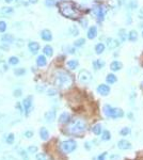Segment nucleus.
Segmentation results:
<instances>
[{
  "mask_svg": "<svg viewBox=\"0 0 143 160\" xmlns=\"http://www.w3.org/2000/svg\"><path fill=\"white\" fill-rule=\"evenodd\" d=\"M14 74H15V76H17V77H21L23 76V75H25L26 74V70L25 68H15L14 70Z\"/></svg>",
  "mask_w": 143,
  "mask_h": 160,
  "instance_id": "obj_35",
  "label": "nucleus"
},
{
  "mask_svg": "<svg viewBox=\"0 0 143 160\" xmlns=\"http://www.w3.org/2000/svg\"><path fill=\"white\" fill-rule=\"evenodd\" d=\"M142 38H143V30H142Z\"/></svg>",
  "mask_w": 143,
  "mask_h": 160,
  "instance_id": "obj_55",
  "label": "nucleus"
},
{
  "mask_svg": "<svg viewBox=\"0 0 143 160\" xmlns=\"http://www.w3.org/2000/svg\"><path fill=\"white\" fill-rule=\"evenodd\" d=\"M92 12L94 13L95 17H96L98 23H101L106 17L107 9H106V7L105 5H103V4H94L93 8H92Z\"/></svg>",
  "mask_w": 143,
  "mask_h": 160,
  "instance_id": "obj_5",
  "label": "nucleus"
},
{
  "mask_svg": "<svg viewBox=\"0 0 143 160\" xmlns=\"http://www.w3.org/2000/svg\"><path fill=\"white\" fill-rule=\"evenodd\" d=\"M128 41L133 43L138 41V32L136 30H130L128 32Z\"/></svg>",
  "mask_w": 143,
  "mask_h": 160,
  "instance_id": "obj_22",
  "label": "nucleus"
},
{
  "mask_svg": "<svg viewBox=\"0 0 143 160\" xmlns=\"http://www.w3.org/2000/svg\"><path fill=\"white\" fill-rule=\"evenodd\" d=\"M110 91L111 90H110V87H109L108 84L101 83L97 87V93L101 94V96H107V95H109Z\"/></svg>",
  "mask_w": 143,
  "mask_h": 160,
  "instance_id": "obj_9",
  "label": "nucleus"
},
{
  "mask_svg": "<svg viewBox=\"0 0 143 160\" xmlns=\"http://www.w3.org/2000/svg\"><path fill=\"white\" fill-rule=\"evenodd\" d=\"M60 13L70 19H78L81 16L80 10L72 1H62L59 5Z\"/></svg>",
  "mask_w": 143,
  "mask_h": 160,
  "instance_id": "obj_2",
  "label": "nucleus"
},
{
  "mask_svg": "<svg viewBox=\"0 0 143 160\" xmlns=\"http://www.w3.org/2000/svg\"><path fill=\"white\" fill-rule=\"evenodd\" d=\"M118 81V78H116V76H115L114 74H108L107 75V77H106V82L108 84H113L115 83Z\"/></svg>",
  "mask_w": 143,
  "mask_h": 160,
  "instance_id": "obj_24",
  "label": "nucleus"
},
{
  "mask_svg": "<svg viewBox=\"0 0 143 160\" xmlns=\"http://www.w3.org/2000/svg\"><path fill=\"white\" fill-rule=\"evenodd\" d=\"M70 121V113H67V112H64V113H62V114L60 115L59 122L61 123V124H66V123H68Z\"/></svg>",
  "mask_w": 143,
  "mask_h": 160,
  "instance_id": "obj_20",
  "label": "nucleus"
},
{
  "mask_svg": "<svg viewBox=\"0 0 143 160\" xmlns=\"http://www.w3.org/2000/svg\"><path fill=\"white\" fill-rule=\"evenodd\" d=\"M45 5L48 8H51L53 5H56V0H45Z\"/></svg>",
  "mask_w": 143,
  "mask_h": 160,
  "instance_id": "obj_39",
  "label": "nucleus"
},
{
  "mask_svg": "<svg viewBox=\"0 0 143 160\" xmlns=\"http://www.w3.org/2000/svg\"><path fill=\"white\" fill-rule=\"evenodd\" d=\"M138 17H139V19H142L143 21V8H141V9L138 11Z\"/></svg>",
  "mask_w": 143,
  "mask_h": 160,
  "instance_id": "obj_46",
  "label": "nucleus"
},
{
  "mask_svg": "<svg viewBox=\"0 0 143 160\" xmlns=\"http://www.w3.org/2000/svg\"><path fill=\"white\" fill-rule=\"evenodd\" d=\"M47 64V60H46L45 56H38L36 58V65L40 66V67H43Z\"/></svg>",
  "mask_w": 143,
  "mask_h": 160,
  "instance_id": "obj_23",
  "label": "nucleus"
},
{
  "mask_svg": "<svg viewBox=\"0 0 143 160\" xmlns=\"http://www.w3.org/2000/svg\"><path fill=\"white\" fill-rule=\"evenodd\" d=\"M125 1H126V0H118V3H119L120 7H122V5H124V4H125Z\"/></svg>",
  "mask_w": 143,
  "mask_h": 160,
  "instance_id": "obj_50",
  "label": "nucleus"
},
{
  "mask_svg": "<svg viewBox=\"0 0 143 160\" xmlns=\"http://www.w3.org/2000/svg\"><path fill=\"white\" fill-rule=\"evenodd\" d=\"M5 30H7V23L3 21H0V32L3 33Z\"/></svg>",
  "mask_w": 143,
  "mask_h": 160,
  "instance_id": "obj_40",
  "label": "nucleus"
},
{
  "mask_svg": "<svg viewBox=\"0 0 143 160\" xmlns=\"http://www.w3.org/2000/svg\"><path fill=\"white\" fill-rule=\"evenodd\" d=\"M32 136H33V131H32V130H27V131L25 132V137L28 138V139L32 138Z\"/></svg>",
  "mask_w": 143,
  "mask_h": 160,
  "instance_id": "obj_43",
  "label": "nucleus"
},
{
  "mask_svg": "<svg viewBox=\"0 0 143 160\" xmlns=\"http://www.w3.org/2000/svg\"><path fill=\"white\" fill-rule=\"evenodd\" d=\"M28 2H29V3L35 4V3H38V0H28Z\"/></svg>",
  "mask_w": 143,
  "mask_h": 160,
  "instance_id": "obj_52",
  "label": "nucleus"
},
{
  "mask_svg": "<svg viewBox=\"0 0 143 160\" xmlns=\"http://www.w3.org/2000/svg\"><path fill=\"white\" fill-rule=\"evenodd\" d=\"M0 41H1V43H3V44H12V43H14L15 38H14V36L12 34H10V33H5V34L1 35Z\"/></svg>",
  "mask_w": 143,
  "mask_h": 160,
  "instance_id": "obj_11",
  "label": "nucleus"
},
{
  "mask_svg": "<svg viewBox=\"0 0 143 160\" xmlns=\"http://www.w3.org/2000/svg\"><path fill=\"white\" fill-rule=\"evenodd\" d=\"M78 79L81 83L88 84L89 82L92 81V74L87 70H81L78 74Z\"/></svg>",
  "mask_w": 143,
  "mask_h": 160,
  "instance_id": "obj_7",
  "label": "nucleus"
},
{
  "mask_svg": "<svg viewBox=\"0 0 143 160\" xmlns=\"http://www.w3.org/2000/svg\"><path fill=\"white\" fill-rule=\"evenodd\" d=\"M43 53H44V56H46V57H51L53 55V47L49 45L44 46V48H43Z\"/></svg>",
  "mask_w": 143,
  "mask_h": 160,
  "instance_id": "obj_25",
  "label": "nucleus"
},
{
  "mask_svg": "<svg viewBox=\"0 0 143 160\" xmlns=\"http://www.w3.org/2000/svg\"><path fill=\"white\" fill-rule=\"evenodd\" d=\"M128 9L129 11H135L136 9H138V0H129Z\"/></svg>",
  "mask_w": 143,
  "mask_h": 160,
  "instance_id": "obj_30",
  "label": "nucleus"
},
{
  "mask_svg": "<svg viewBox=\"0 0 143 160\" xmlns=\"http://www.w3.org/2000/svg\"><path fill=\"white\" fill-rule=\"evenodd\" d=\"M29 50L31 51V53H33V55H35V53H38V50H40V44L36 42H30L29 43Z\"/></svg>",
  "mask_w": 143,
  "mask_h": 160,
  "instance_id": "obj_16",
  "label": "nucleus"
},
{
  "mask_svg": "<svg viewBox=\"0 0 143 160\" xmlns=\"http://www.w3.org/2000/svg\"><path fill=\"white\" fill-rule=\"evenodd\" d=\"M92 131H93V133H94V135H96V136H99L101 132H103V129H101V124H95V125L93 126V128H92Z\"/></svg>",
  "mask_w": 143,
  "mask_h": 160,
  "instance_id": "obj_29",
  "label": "nucleus"
},
{
  "mask_svg": "<svg viewBox=\"0 0 143 160\" xmlns=\"http://www.w3.org/2000/svg\"><path fill=\"white\" fill-rule=\"evenodd\" d=\"M14 140H15V138H14V135H13V133H10V135L7 137L8 144H13V143H14Z\"/></svg>",
  "mask_w": 143,
  "mask_h": 160,
  "instance_id": "obj_38",
  "label": "nucleus"
},
{
  "mask_svg": "<svg viewBox=\"0 0 143 160\" xmlns=\"http://www.w3.org/2000/svg\"><path fill=\"white\" fill-rule=\"evenodd\" d=\"M106 156H107V153H103L101 156H98V160H105Z\"/></svg>",
  "mask_w": 143,
  "mask_h": 160,
  "instance_id": "obj_48",
  "label": "nucleus"
},
{
  "mask_svg": "<svg viewBox=\"0 0 143 160\" xmlns=\"http://www.w3.org/2000/svg\"><path fill=\"white\" fill-rule=\"evenodd\" d=\"M123 68V63L119 60H114L110 63V70L112 72H119Z\"/></svg>",
  "mask_w": 143,
  "mask_h": 160,
  "instance_id": "obj_12",
  "label": "nucleus"
},
{
  "mask_svg": "<svg viewBox=\"0 0 143 160\" xmlns=\"http://www.w3.org/2000/svg\"><path fill=\"white\" fill-rule=\"evenodd\" d=\"M74 82L73 76L68 72L63 70H57L53 76V83L57 88H59L61 90H66L68 88L72 87Z\"/></svg>",
  "mask_w": 143,
  "mask_h": 160,
  "instance_id": "obj_1",
  "label": "nucleus"
},
{
  "mask_svg": "<svg viewBox=\"0 0 143 160\" xmlns=\"http://www.w3.org/2000/svg\"><path fill=\"white\" fill-rule=\"evenodd\" d=\"M67 50H68V53H72V55L75 53V48H73V47H68Z\"/></svg>",
  "mask_w": 143,
  "mask_h": 160,
  "instance_id": "obj_49",
  "label": "nucleus"
},
{
  "mask_svg": "<svg viewBox=\"0 0 143 160\" xmlns=\"http://www.w3.org/2000/svg\"><path fill=\"white\" fill-rule=\"evenodd\" d=\"M111 139V133L109 130H105V131L101 132V140H104V141H109V140Z\"/></svg>",
  "mask_w": 143,
  "mask_h": 160,
  "instance_id": "obj_31",
  "label": "nucleus"
},
{
  "mask_svg": "<svg viewBox=\"0 0 143 160\" xmlns=\"http://www.w3.org/2000/svg\"><path fill=\"white\" fill-rule=\"evenodd\" d=\"M36 160H48V157L45 154H38L36 155Z\"/></svg>",
  "mask_w": 143,
  "mask_h": 160,
  "instance_id": "obj_42",
  "label": "nucleus"
},
{
  "mask_svg": "<svg viewBox=\"0 0 143 160\" xmlns=\"http://www.w3.org/2000/svg\"><path fill=\"white\" fill-rule=\"evenodd\" d=\"M36 152H38V146L32 145V146H29L28 147V153L29 154H35Z\"/></svg>",
  "mask_w": 143,
  "mask_h": 160,
  "instance_id": "obj_41",
  "label": "nucleus"
},
{
  "mask_svg": "<svg viewBox=\"0 0 143 160\" xmlns=\"http://www.w3.org/2000/svg\"><path fill=\"white\" fill-rule=\"evenodd\" d=\"M105 49H106V45L104 43H97L94 47V50L96 55H101L103 52L105 51Z\"/></svg>",
  "mask_w": 143,
  "mask_h": 160,
  "instance_id": "obj_19",
  "label": "nucleus"
},
{
  "mask_svg": "<svg viewBox=\"0 0 143 160\" xmlns=\"http://www.w3.org/2000/svg\"><path fill=\"white\" fill-rule=\"evenodd\" d=\"M40 136H41L42 140H44V141L48 140V138H49V132H48V130H47L45 127H42V128H41V130H40Z\"/></svg>",
  "mask_w": 143,
  "mask_h": 160,
  "instance_id": "obj_28",
  "label": "nucleus"
},
{
  "mask_svg": "<svg viewBox=\"0 0 143 160\" xmlns=\"http://www.w3.org/2000/svg\"><path fill=\"white\" fill-rule=\"evenodd\" d=\"M139 28L140 29H143V23H140V24H139Z\"/></svg>",
  "mask_w": 143,
  "mask_h": 160,
  "instance_id": "obj_53",
  "label": "nucleus"
},
{
  "mask_svg": "<svg viewBox=\"0 0 143 160\" xmlns=\"http://www.w3.org/2000/svg\"><path fill=\"white\" fill-rule=\"evenodd\" d=\"M23 105H24V107H25L26 115H29V113L31 112V109H32V97L31 96L25 98L24 101H23Z\"/></svg>",
  "mask_w": 143,
  "mask_h": 160,
  "instance_id": "obj_10",
  "label": "nucleus"
},
{
  "mask_svg": "<svg viewBox=\"0 0 143 160\" xmlns=\"http://www.w3.org/2000/svg\"><path fill=\"white\" fill-rule=\"evenodd\" d=\"M14 13V9L11 7H4L0 10V14H3V15H11Z\"/></svg>",
  "mask_w": 143,
  "mask_h": 160,
  "instance_id": "obj_27",
  "label": "nucleus"
},
{
  "mask_svg": "<svg viewBox=\"0 0 143 160\" xmlns=\"http://www.w3.org/2000/svg\"><path fill=\"white\" fill-rule=\"evenodd\" d=\"M77 143L74 140H66V141H63L60 144V148L62 150V153L64 154H70L73 150H76Z\"/></svg>",
  "mask_w": 143,
  "mask_h": 160,
  "instance_id": "obj_6",
  "label": "nucleus"
},
{
  "mask_svg": "<svg viewBox=\"0 0 143 160\" xmlns=\"http://www.w3.org/2000/svg\"><path fill=\"white\" fill-rule=\"evenodd\" d=\"M70 34L73 35V36H77V35L79 34V30H78L76 26H72L70 28Z\"/></svg>",
  "mask_w": 143,
  "mask_h": 160,
  "instance_id": "obj_34",
  "label": "nucleus"
},
{
  "mask_svg": "<svg viewBox=\"0 0 143 160\" xmlns=\"http://www.w3.org/2000/svg\"><path fill=\"white\" fill-rule=\"evenodd\" d=\"M4 1H5V2H7V3H11V2H12V1H13V0H4Z\"/></svg>",
  "mask_w": 143,
  "mask_h": 160,
  "instance_id": "obj_54",
  "label": "nucleus"
},
{
  "mask_svg": "<svg viewBox=\"0 0 143 160\" xmlns=\"http://www.w3.org/2000/svg\"><path fill=\"white\" fill-rule=\"evenodd\" d=\"M19 153H21V155L23 156L24 160H29L28 159V156H27V154H26V152H25L24 150H21V152H19Z\"/></svg>",
  "mask_w": 143,
  "mask_h": 160,
  "instance_id": "obj_45",
  "label": "nucleus"
},
{
  "mask_svg": "<svg viewBox=\"0 0 143 160\" xmlns=\"http://www.w3.org/2000/svg\"><path fill=\"white\" fill-rule=\"evenodd\" d=\"M48 95L49 96H55V95L57 94V90H55V89H50V90H48Z\"/></svg>",
  "mask_w": 143,
  "mask_h": 160,
  "instance_id": "obj_44",
  "label": "nucleus"
},
{
  "mask_svg": "<svg viewBox=\"0 0 143 160\" xmlns=\"http://www.w3.org/2000/svg\"><path fill=\"white\" fill-rule=\"evenodd\" d=\"M121 45V41L120 40H116L114 38H108L106 40V47L109 49V50H114L116 49L119 46Z\"/></svg>",
  "mask_w": 143,
  "mask_h": 160,
  "instance_id": "obj_8",
  "label": "nucleus"
},
{
  "mask_svg": "<svg viewBox=\"0 0 143 160\" xmlns=\"http://www.w3.org/2000/svg\"><path fill=\"white\" fill-rule=\"evenodd\" d=\"M86 130H87V124L81 118H76V120L72 121L67 127L68 133L73 135V136H81Z\"/></svg>",
  "mask_w": 143,
  "mask_h": 160,
  "instance_id": "obj_3",
  "label": "nucleus"
},
{
  "mask_svg": "<svg viewBox=\"0 0 143 160\" xmlns=\"http://www.w3.org/2000/svg\"><path fill=\"white\" fill-rule=\"evenodd\" d=\"M110 159H111V160H119V159H120V157H119V156H116V155H112V156L110 157Z\"/></svg>",
  "mask_w": 143,
  "mask_h": 160,
  "instance_id": "obj_51",
  "label": "nucleus"
},
{
  "mask_svg": "<svg viewBox=\"0 0 143 160\" xmlns=\"http://www.w3.org/2000/svg\"><path fill=\"white\" fill-rule=\"evenodd\" d=\"M118 147H119L120 150H130V148H131V144H130V142H128L127 140H121V141H119V143H118Z\"/></svg>",
  "mask_w": 143,
  "mask_h": 160,
  "instance_id": "obj_15",
  "label": "nucleus"
},
{
  "mask_svg": "<svg viewBox=\"0 0 143 160\" xmlns=\"http://www.w3.org/2000/svg\"><path fill=\"white\" fill-rule=\"evenodd\" d=\"M119 38H120V41L122 43L125 42L126 40H128V34H127L125 29H120L119 30Z\"/></svg>",
  "mask_w": 143,
  "mask_h": 160,
  "instance_id": "obj_26",
  "label": "nucleus"
},
{
  "mask_svg": "<svg viewBox=\"0 0 143 160\" xmlns=\"http://www.w3.org/2000/svg\"><path fill=\"white\" fill-rule=\"evenodd\" d=\"M120 133H121V136H123V137L128 136L129 133H130V128H129V127H124V128L121 129Z\"/></svg>",
  "mask_w": 143,
  "mask_h": 160,
  "instance_id": "obj_37",
  "label": "nucleus"
},
{
  "mask_svg": "<svg viewBox=\"0 0 143 160\" xmlns=\"http://www.w3.org/2000/svg\"><path fill=\"white\" fill-rule=\"evenodd\" d=\"M104 66H105V61H104V60L97 59V60H94V61H93V68H94L95 70H101Z\"/></svg>",
  "mask_w": 143,
  "mask_h": 160,
  "instance_id": "obj_17",
  "label": "nucleus"
},
{
  "mask_svg": "<svg viewBox=\"0 0 143 160\" xmlns=\"http://www.w3.org/2000/svg\"><path fill=\"white\" fill-rule=\"evenodd\" d=\"M8 70H9V66H8L7 62L0 61V74L5 73V72H8Z\"/></svg>",
  "mask_w": 143,
  "mask_h": 160,
  "instance_id": "obj_32",
  "label": "nucleus"
},
{
  "mask_svg": "<svg viewBox=\"0 0 143 160\" xmlns=\"http://www.w3.org/2000/svg\"><path fill=\"white\" fill-rule=\"evenodd\" d=\"M78 65H79V62H78V60L76 59H72V60H68L66 63V66L70 68V70H76L77 67H78Z\"/></svg>",
  "mask_w": 143,
  "mask_h": 160,
  "instance_id": "obj_18",
  "label": "nucleus"
},
{
  "mask_svg": "<svg viewBox=\"0 0 143 160\" xmlns=\"http://www.w3.org/2000/svg\"><path fill=\"white\" fill-rule=\"evenodd\" d=\"M41 38L45 42H50L53 40V34H51V32L49 31L48 29H45V30H43L41 32Z\"/></svg>",
  "mask_w": 143,
  "mask_h": 160,
  "instance_id": "obj_14",
  "label": "nucleus"
},
{
  "mask_svg": "<svg viewBox=\"0 0 143 160\" xmlns=\"http://www.w3.org/2000/svg\"><path fill=\"white\" fill-rule=\"evenodd\" d=\"M45 120L47 121V122H53V120H55V118H56V111L55 110H50V111H47L45 113Z\"/></svg>",
  "mask_w": 143,
  "mask_h": 160,
  "instance_id": "obj_21",
  "label": "nucleus"
},
{
  "mask_svg": "<svg viewBox=\"0 0 143 160\" xmlns=\"http://www.w3.org/2000/svg\"><path fill=\"white\" fill-rule=\"evenodd\" d=\"M18 62H19V59H18L17 57H10L9 58V63H10L11 65H16V64H18Z\"/></svg>",
  "mask_w": 143,
  "mask_h": 160,
  "instance_id": "obj_36",
  "label": "nucleus"
},
{
  "mask_svg": "<svg viewBox=\"0 0 143 160\" xmlns=\"http://www.w3.org/2000/svg\"><path fill=\"white\" fill-rule=\"evenodd\" d=\"M104 114L107 118H121L124 116V112L122 109L120 108H113L110 105H105L104 108H103Z\"/></svg>",
  "mask_w": 143,
  "mask_h": 160,
  "instance_id": "obj_4",
  "label": "nucleus"
},
{
  "mask_svg": "<svg viewBox=\"0 0 143 160\" xmlns=\"http://www.w3.org/2000/svg\"><path fill=\"white\" fill-rule=\"evenodd\" d=\"M87 36L89 40H94L97 36V27L96 26H91L90 28L88 29Z\"/></svg>",
  "mask_w": 143,
  "mask_h": 160,
  "instance_id": "obj_13",
  "label": "nucleus"
},
{
  "mask_svg": "<svg viewBox=\"0 0 143 160\" xmlns=\"http://www.w3.org/2000/svg\"><path fill=\"white\" fill-rule=\"evenodd\" d=\"M84 44H86V40H84L83 38H78V40H76V41L74 42V46H75V47H82Z\"/></svg>",
  "mask_w": 143,
  "mask_h": 160,
  "instance_id": "obj_33",
  "label": "nucleus"
},
{
  "mask_svg": "<svg viewBox=\"0 0 143 160\" xmlns=\"http://www.w3.org/2000/svg\"><path fill=\"white\" fill-rule=\"evenodd\" d=\"M21 95V90H15L14 91V96L15 97H19Z\"/></svg>",
  "mask_w": 143,
  "mask_h": 160,
  "instance_id": "obj_47",
  "label": "nucleus"
}]
</instances>
